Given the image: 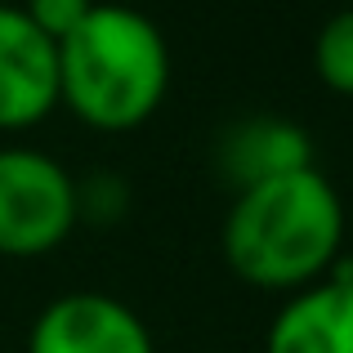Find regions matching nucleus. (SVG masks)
<instances>
[{
  "instance_id": "f257e3e1",
  "label": "nucleus",
  "mask_w": 353,
  "mask_h": 353,
  "mask_svg": "<svg viewBox=\"0 0 353 353\" xmlns=\"http://www.w3.org/2000/svg\"><path fill=\"white\" fill-rule=\"evenodd\" d=\"M340 255L345 201L318 165L233 192L224 215V259L246 286L286 300L322 282Z\"/></svg>"
},
{
  "instance_id": "f03ea898",
  "label": "nucleus",
  "mask_w": 353,
  "mask_h": 353,
  "mask_svg": "<svg viewBox=\"0 0 353 353\" xmlns=\"http://www.w3.org/2000/svg\"><path fill=\"white\" fill-rule=\"evenodd\" d=\"M170 90V45L161 27L130 5L99 0L59 41V108L99 134H125L157 117Z\"/></svg>"
},
{
  "instance_id": "7ed1b4c3",
  "label": "nucleus",
  "mask_w": 353,
  "mask_h": 353,
  "mask_svg": "<svg viewBox=\"0 0 353 353\" xmlns=\"http://www.w3.org/2000/svg\"><path fill=\"white\" fill-rule=\"evenodd\" d=\"M81 224L77 179L36 148H0V259H41Z\"/></svg>"
},
{
  "instance_id": "20e7f679",
  "label": "nucleus",
  "mask_w": 353,
  "mask_h": 353,
  "mask_svg": "<svg viewBox=\"0 0 353 353\" xmlns=\"http://www.w3.org/2000/svg\"><path fill=\"white\" fill-rule=\"evenodd\" d=\"M27 353H157L148 322L103 291H68L36 313Z\"/></svg>"
},
{
  "instance_id": "39448f33",
  "label": "nucleus",
  "mask_w": 353,
  "mask_h": 353,
  "mask_svg": "<svg viewBox=\"0 0 353 353\" xmlns=\"http://www.w3.org/2000/svg\"><path fill=\"white\" fill-rule=\"evenodd\" d=\"M59 108V45L0 0V134H23Z\"/></svg>"
},
{
  "instance_id": "423d86ee",
  "label": "nucleus",
  "mask_w": 353,
  "mask_h": 353,
  "mask_svg": "<svg viewBox=\"0 0 353 353\" xmlns=\"http://www.w3.org/2000/svg\"><path fill=\"white\" fill-rule=\"evenodd\" d=\"M264 353H353V282L322 277L286 295L264 331Z\"/></svg>"
},
{
  "instance_id": "0eeeda50",
  "label": "nucleus",
  "mask_w": 353,
  "mask_h": 353,
  "mask_svg": "<svg viewBox=\"0 0 353 353\" xmlns=\"http://www.w3.org/2000/svg\"><path fill=\"white\" fill-rule=\"evenodd\" d=\"M215 161L219 174L233 183V192H241L250 183L273 179V174L313 165V139L304 125H295L286 117H246L219 134Z\"/></svg>"
},
{
  "instance_id": "6e6552de",
  "label": "nucleus",
  "mask_w": 353,
  "mask_h": 353,
  "mask_svg": "<svg viewBox=\"0 0 353 353\" xmlns=\"http://www.w3.org/2000/svg\"><path fill=\"white\" fill-rule=\"evenodd\" d=\"M313 72L340 99H353V5L336 9L313 36Z\"/></svg>"
},
{
  "instance_id": "1a4fd4ad",
  "label": "nucleus",
  "mask_w": 353,
  "mask_h": 353,
  "mask_svg": "<svg viewBox=\"0 0 353 353\" xmlns=\"http://www.w3.org/2000/svg\"><path fill=\"white\" fill-rule=\"evenodd\" d=\"M94 5H99V0H23L18 9L32 18L36 32L50 36V41L59 45V41H68V36L77 32L81 23H85Z\"/></svg>"
},
{
  "instance_id": "9d476101",
  "label": "nucleus",
  "mask_w": 353,
  "mask_h": 353,
  "mask_svg": "<svg viewBox=\"0 0 353 353\" xmlns=\"http://www.w3.org/2000/svg\"><path fill=\"white\" fill-rule=\"evenodd\" d=\"M345 5H353V0H345Z\"/></svg>"
}]
</instances>
